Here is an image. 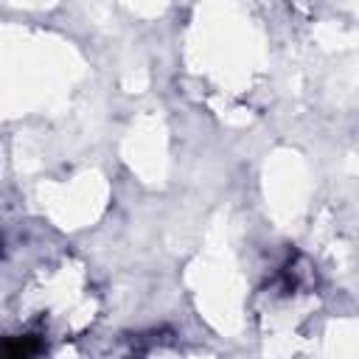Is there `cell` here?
Returning <instances> with one entry per match:
<instances>
[{
    "instance_id": "obj_1",
    "label": "cell",
    "mask_w": 359,
    "mask_h": 359,
    "mask_svg": "<svg viewBox=\"0 0 359 359\" xmlns=\"http://www.w3.org/2000/svg\"><path fill=\"white\" fill-rule=\"evenodd\" d=\"M36 351H39V342H34V337H25L14 345H0V353H8V356H28Z\"/></svg>"
}]
</instances>
